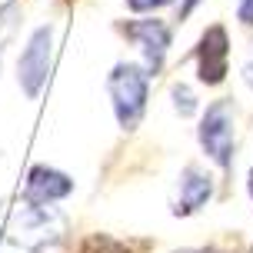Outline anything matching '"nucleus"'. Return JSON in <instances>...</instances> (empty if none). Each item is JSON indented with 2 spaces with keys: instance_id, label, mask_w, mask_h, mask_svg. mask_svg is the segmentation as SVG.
<instances>
[{
  "instance_id": "f257e3e1",
  "label": "nucleus",
  "mask_w": 253,
  "mask_h": 253,
  "mask_svg": "<svg viewBox=\"0 0 253 253\" xmlns=\"http://www.w3.org/2000/svg\"><path fill=\"white\" fill-rule=\"evenodd\" d=\"M13 240L34 253H53L67 237V216L50 203H27L13 213Z\"/></svg>"
},
{
  "instance_id": "f03ea898",
  "label": "nucleus",
  "mask_w": 253,
  "mask_h": 253,
  "mask_svg": "<svg viewBox=\"0 0 253 253\" xmlns=\"http://www.w3.org/2000/svg\"><path fill=\"white\" fill-rule=\"evenodd\" d=\"M147 84H150V74L140 70L137 63H117L107 87H110V97H114V110L117 120L124 130H133L143 117V107H147Z\"/></svg>"
},
{
  "instance_id": "7ed1b4c3",
  "label": "nucleus",
  "mask_w": 253,
  "mask_h": 253,
  "mask_svg": "<svg viewBox=\"0 0 253 253\" xmlns=\"http://www.w3.org/2000/svg\"><path fill=\"white\" fill-rule=\"evenodd\" d=\"M200 147L220 170L233 164V100H216L200 120Z\"/></svg>"
},
{
  "instance_id": "20e7f679",
  "label": "nucleus",
  "mask_w": 253,
  "mask_h": 253,
  "mask_svg": "<svg viewBox=\"0 0 253 253\" xmlns=\"http://www.w3.org/2000/svg\"><path fill=\"white\" fill-rule=\"evenodd\" d=\"M50 37H53L50 27H40L37 34L27 40L24 53L17 60V80H20V87L30 100L43 90L47 77H50Z\"/></svg>"
},
{
  "instance_id": "39448f33",
  "label": "nucleus",
  "mask_w": 253,
  "mask_h": 253,
  "mask_svg": "<svg viewBox=\"0 0 253 253\" xmlns=\"http://www.w3.org/2000/svg\"><path fill=\"white\" fill-rule=\"evenodd\" d=\"M130 40H137L140 50H143V60H147V74L157 77L160 67H164V57H167V47H170V27L164 20H130V24L120 27Z\"/></svg>"
},
{
  "instance_id": "423d86ee",
  "label": "nucleus",
  "mask_w": 253,
  "mask_h": 253,
  "mask_svg": "<svg viewBox=\"0 0 253 253\" xmlns=\"http://www.w3.org/2000/svg\"><path fill=\"white\" fill-rule=\"evenodd\" d=\"M227 57H230V47H227V30L220 24H213L207 34L200 37V47H197V67H200V80L203 84H220L227 77Z\"/></svg>"
},
{
  "instance_id": "0eeeda50",
  "label": "nucleus",
  "mask_w": 253,
  "mask_h": 253,
  "mask_svg": "<svg viewBox=\"0 0 253 253\" xmlns=\"http://www.w3.org/2000/svg\"><path fill=\"white\" fill-rule=\"evenodd\" d=\"M67 193H74V180L60 170H53V167H34L27 173V183H24L27 203H57Z\"/></svg>"
},
{
  "instance_id": "6e6552de",
  "label": "nucleus",
  "mask_w": 253,
  "mask_h": 253,
  "mask_svg": "<svg viewBox=\"0 0 253 253\" xmlns=\"http://www.w3.org/2000/svg\"><path fill=\"white\" fill-rule=\"evenodd\" d=\"M213 193V177L200 170V167H187L180 173V187H177V203H173V213L177 216H187V213H197L200 207H207Z\"/></svg>"
},
{
  "instance_id": "1a4fd4ad",
  "label": "nucleus",
  "mask_w": 253,
  "mask_h": 253,
  "mask_svg": "<svg viewBox=\"0 0 253 253\" xmlns=\"http://www.w3.org/2000/svg\"><path fill=\"white\" fill-rule=\"evenodd\" d=\"M77 253H130L126 250V243L114 240V237H103V233H93L90 240H84V247Z\"/></svg>"
},
{
  "instance_id": "9d476101",
  "label": "nucleus",
  "mask_w": 253,
  "mask_h": 253,
  "mask_svg": "<svg viewBox=\"0 0 253 253\" xmlns=\"http://www.w3.org/2000/svg\"><path fill=\"white\" fill-rule=\"evenodd\" d=\"M13 13H17V7H13V3L0 7V53H3V43H7V40H10V34H13V24H17V20H10Z\"/></svg>"
},
{
  "instance_id": "9b49d317",
  "label": "nucleus",
  "mask_w": 253,
  "mask_h": 253,
  "mask_svg": "<svg viewBox=\"0 0 253 253\" xmlns=\"http://www.w3.org/2000/svg\"><path fill=\"white\" fill-rule=\"evenodd\" d=\"M173 97H177V110L183 117L187 114H193V110H197V97H193V93H190V87H183V84H180V87H173Z\"/></svg>"
},
{
  "instance_id": "f8f14e48",
  "label": "nucleus",
  "mask_w": 253,
  "mask_h": 253,
  "mask_svg": "<svg viewBox=\"0 0 253 253\" xmlns=\"http://www.w3.org/2000/svg\"><path fill=\"white\" fill-rule=\"evenodd\" d=\"M167 3H173V0H126V7L130 10H157V7H167Z\"/></svg>"
},
{
  "instance_id": "ddd939ff",
  "label": "nucleus",
  "mask_w": 253,
  "mask_h": 253,
  "mask_svg": "<svg viewBox=\"0 0 253 253\" xmlns=\"http://www.w3.org/2000/svg\"><path fill=\"white\" fill-rule=\"evenodd\" d=\"M237 20L243 27H253V0H240L237 3Z\"/></svg>"
},
{
  "instance_id": "4468645a",
  "label": "nucleus",
  "mask_w": 253,
  "mask_h": 253,
  "mask_svg": "<svg viewBox=\"0 0 253 253\" xmlns=\"http://www.w3.org/2000/svg\"><path fill=\"white\" fill-rule=\"evenodd\" d=\"M197 3H200V0H183V7H180V20H183V17H190Z\"/></svg>"
},
{
  "instance_id": "2eb2a0df",
  "label": "nucleus",
  "mask_w": 253,
  "mask_h": 253,
  "mask_svg": "<svg viewBox=\"0 0 253 253\" xmlns=\"http://www.w3.org/2000/svg\"><path fill=\"white\" fill-rule=\"evenodd\" d=\"M243 77H247V84H250V90H253V60L247 63V70H243Z\"/></svg>"
},
{
  "instance_id": "dca6fc26",
  "label": "nucleus",
  "mask_w": 253,
  "mask_h": 253,
  "mask_svg": "<svg viewBox=\"0 0 253 253\" xmlns=\"http://www.w3.org/2000/svg\"><path fill=\"white\" fill-rule=\"evenodd\" d=\"M177 253H220V250H177Z\"/></svg>"
},
{
  "instance_id": "f3484780",
  "label": "nucleus",
  "mask_w": 253,
  "mask_h": 253,
  "mask_svg": "<svg viewBox=\"0 0 253 253\" xmlns=\"http://www.w3.org/2000/svg\"><path fill=\"white\" fill-rule=\"evenodd\" d=\"M250 193H253V173H250Z\"/></svg>"
},
{
  "instance_id": "a211bd4d",
  "label": "nucleus",
  "mask_w": 253,
  "mask_h": 253,
  "mask_svg": "<svg viewBox=\"0 0 253 253\" xmlns=\"http://www.w3.org/2000/svg\"><path fill=\"white\" fill-rule=\"evenodd\" d=\"M250 253H253V250H250Z\"/></svg>"
}]
</instances>
